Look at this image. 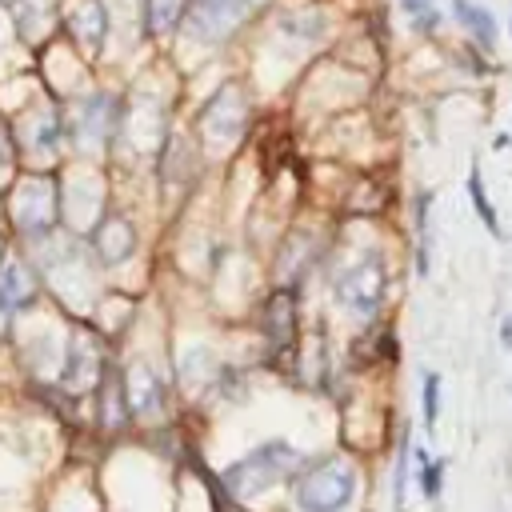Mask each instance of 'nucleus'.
Returning <instances> with one entry per match:
<instances>
[{"mask_svg":"<svg viewBox=\"0 0 512 512\" xmlns=\"http://www.w3.org/2000/svg\"><path fill=\"white\" fill-rule=\"evenodd\" d=\"M52 180L44 176H32L24 180L16 192H12V220L24 228V232H48L52 228Z\"/></svg>","mask_w":512,"mask_h":512,"instance_id":"39448f33","label":"nucleus"},{"mask_svg":"<svg viewBox=\"0 0 512 512\" xmlns=\"http://www.w3.org/2000/svg\"><path fill=\"white\" fill-rule=\"evenodd\" d=\"M468 196H472V208L480 212V224H484L492 236H500V220H496V208H492V200H488V192H484L480 168H472V172H468Z\"/></svg>","mask_w":512,"mask_h":512,"instance_id":"a211bd4d","label":"nucleus"},{"mask_svg":"<svg viewBox=\"0 0 512 512\" xmlns=\"http://www.w3.org/2000/svg\"><path fill=\"white\" fill-rule=\"evenodd\" d=\"M400 8L408 12V20H412L416 32H436V24H440L436 0H400Z\"/></svg>","mask_w":512,"mask_h":512,"instance_id":"aec40b11","label":"nucleus"},{"mask_svg":"<svg viewBox=\"0 0 512 512\" xmlns=\"http://www.w3.org/2000/svg\"><path fill=\"white\" fill-rule=\"evenodd\" d=\"M128 404H124V380L104 376V424H124Z\"/></svg>","mask_w":512,"mask_h":512,"instance_id":"6ab92c4d","label":"nucleus"},{"mask_svg":"<svg viewBox=\"0 0 512 512\" xmlns=\"http://www.w3.org/2000/svg\"><path fill=\"white\" fill-rule=\"evenodd\" d=\"M452 16L472 32V40H480L484 48H492V40H496V20H492L488 8H480V4H472V0H452Z\"/></svg>","mask_w":512,"mask_h":512,"instance_id":"4468645a","label":"nucleus"},{"mask_svg":"<svg viewBox=\"0 0 512 512\" xmlns=\"http://www.w3.org/2000/svg\"><path fill=\"white\" fill-rule=\"evenodd\" d=\"M124 404L136 416H156L164 408V384L148 364H132L124 376Z\"/></svg>","mask_w":512,"mask_h":512,"instance_id":"6e6552de","label":"nucleus"},{"mask_svg":"<svg viewBox=\"0 0 512 512\" xmlns=\"http://www.w3.org/2000/svg\"><path fill=\"white\" fill-rule=\"evenodd\" d=\"M416 460H420V492L428 496V500H436L440 496V480H444V460H428L420 448H416Z\"/></svg>","mask_w":512,"mask_h":512,"instance_id":"412c9836","label":"nucleus"},{"mask_svg":"<svg viewBox=\"0 0 512 512\" xmlns=\"http://www.w3.org/2000/svg\"><path fill=\"white\" fill-rule=\"evenodd\" d=\"M384 288H388V272H384V260L376 252L360 256L356 264H348L340 276H336V300L356 312V316H376L380 304H384Z\"/></svg>","mask_w":512,"mask_h":512,"instance_id":"7ed1b4c3","label":"nucleus"},{"mask_svg":"<svg viewBox=\"0 0 512 512\" xmlns=\"http://www.w3.org/2000/svg\"><path fill=\"white\" fill-rule=\"evenodd\" d=\"M500 344H504V348H512V320H504V324H500Z\"/></svg>","mask_w":512,"mask_h":512,"instance_id":"b1692460","label":"nucleus"},{"mask_svg":"<svg viewBox=\"0 0 512 512\" xmlns=\"http://www.w3.org/2000/svg\"><path fill=\"white\" fill-rule=\"evenodd\" d=\"M96 376H100V344L92 332H76L68 344V356H64L60 384L64 388H92Z\"/></svg>","mask_w":512,"mask_h":512,"instance_id":"0eeeda50","label":"nucleus"},{"mask_svg":"<svg viewBox=\"0 0 512 512\" xmlns=\"http://www.w3.org/2000/svg\"><path fill=\"white\" fill-rule=\"evenodd\" d=\"M56 136H60V128H56V116H52V112H36V116H28L24 128H20V140H24L32 152H52V148H56Z\"/></svg>","mask_w":512,"mask_h":512,"instance_id":"2eb2a0df","label":"nucleus"},{"mask_svg":"<svg viewBox=\"0 0 512 512\" xmlns=\"http://www.w3.org/2000/svg\"><path fill=\"white\" fill-rule=\"evenodd\" d=\"M404 480H408V436L400 440V460H396V504L404 508Z\"/></svg>","mask_w":512,"mask_h":512,"instance_id":"5701e85b","label":"nucleus"},{"mask_svg":"<svg viewBox=\"0 0 512 512\" xmlns=\"http://www.w3.org/2000/svg\"><path fill=\"white\" fill-rule=\"evenodd\" d=\"M112 128V100L108 96H92L84 104H76V116H72V140L80 148H100L104 136Z\"/></svg>","mask_w":512,"mask_h":512,"instance_id":"1a4fd4ad","label":"nucleus"},{"mask_svg":"<svg viewBox=\"0 0 512 512\" xmlns=\"http://www.w3.org/2000/svg\"><path fill=\"white\" fill-rule=\"evenodd\" d=\"M296 448L288 444V440H264L260 448H252L248 456H240L236 464H228L224 468V476H220V484L232 492V496H240V500H252V496H260V492H268V488H276L292 468H296Z\"/></svg>","mask_w":512,"mask_h":512,"instance_id":"f257e3e1","label":"nucleus"},{"mask_svg":"<svg viewBox=\"0 0 512 512\" xmlns=\"http://www.w3.org/2000/svg\"><path fill=\"white\" fill-rule=\"evenodd\" d=\"M132 248H136V232H132V224H128V220L112 216V220H104V224L96 228V252H100L108 264L128 260V256H132Z\"/></svg>","mask_w":512,"mask_h":512,"instance_id":"ddd939ff","label":"nucleus"},{"mask_svg":"<svg viewBox=\"0 0 512 512\" xmlns=\"http://www.w3.org/2000/svg\"><path fill=\"white\" fill-rule=\"evenodd\" d=\"M188 0H148V28L160 36V32H172L184 16Z\"/></svg>","mask_w":512,"mask_h":512,"instance_id":"f3484780","label":"nucleus"},{"mask_svg":"<svg viewBox=\"0 0 512 512\" xmlns=\"http://www.w3.org/2000/svg\"><path fill=\"white\" fill-rule=\"evenodd\" d=\"M68 28H72V36L84 44V52H100L104 28H108L104 4H100V0H80V4L68 12Z\"/></svg>","mask_w":512,"mask_h":512,"instance_id":"f8f14e48","label":"nucleus"},{"mask_svg":"<svg viewBox=\"0 0 512 512\" xmlns=\"http://www.w3.org/2000/svg\"><path fill=\"white\" fill-rule=\"evenodd\" d=\"M428 208H432V192H416L412 220H416V236H420V248H416V272L420 276L428 272Z\"/></svg>","mask_w":512,"mask_h":512,"instance_id":"dca6fc26","label":"nucleus"},{"mask_svg":"<svg viewBox=\"0 0 512 512\" xmlns=\"http://www.w3.org/2000/svg\"><path fill=\"white\" fill-rule=\"evenodd\" d=\"M264 332L276 352L292 348L296 340V288H276L268 308H264Z\"/></svg>","mask_w":512,"mask_h":512,"instance_id":"9d476101","label":"nucleus"},{"mask_svg":"<svg viewBox=\"0 0 512 512\" xmlns=\"http://www.w3.org/2000/svg\"><path fill=\"white\" fill-rule=\"evenodd\" d=\"M252 12V0H188L184 20H188V36L216 44L224 40L244 16Z\"/></svg>","mask_w":512,"mask_h":512,"instance_id":"20e7f679","label":"nucleus"},{"mask_svg":"<svg viewBox=\"0 0 512 512\" xmlns=\"http://www.w3.org/2000/svg\"><path fill=\"white\" fill-rule=\"evenodd\" d=\"M436 416H440V376L428 372V376H424V424L432 428Z\"/></svg>","mask_w":512,"mask_h":512,"instance_id":"4be33fe9","label":"nucleus"},{"mask_svg":"<svg viewBox=\"0 0 512 512\" xmlns=\"http://www.w3.org/2000/svg\"><path fill=\"white\" fill-rule=\"evenodd\" d=\"M352 492H356L352 468L340 464V460H324V464H316L312 472L300 476L292 500H296L300 512H344L352 504Z\"/></svg>","mask_w":512,"mask_h":512,"instance_id":"f03ea898","label":"nucleus"},{"mask_svg":"<svg viewBox=\"0 0 512 512\" xmlns=\"http://www.w3.org/2000/svg\"><path fill=\"white\" fill-rule=\"evenodd\" d=\"M244 100H240V92L236 88H220L216 96H212V104L204 108V116H200V124H204V136L212 140V144H228V140H236L240 136V128H244Z\"/></svg>","mask_w":512,"mask_h":512,"instance_id":"423d86ee","label":"nucleus"},{"mask_svg":"<svg viewBox=\"0 0 512 512\" xmlns=\"http://www.w3.org/2000/svg\"><path fill=\"white\" fill-rule=\"evenodd\" d=\"M36 300V280L24 260H8L0 268V308L4 312H24Z\"/></svg>","mask_w":512,"mask_h":512,"instance_id":"9b49d317","label":"nucleus"}]
</instances>
